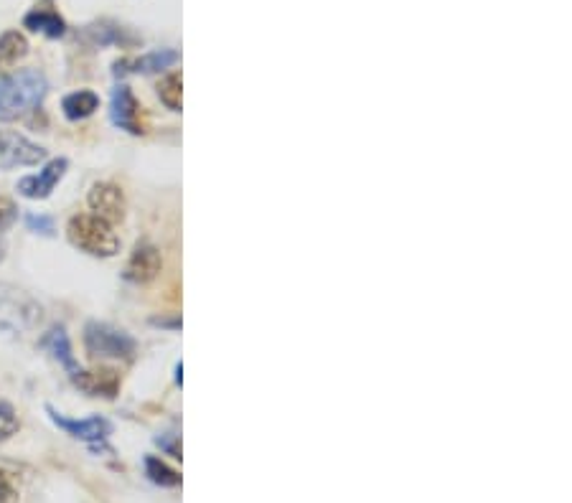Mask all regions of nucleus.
<instances>
[{
  "label": "nucleus",
  "instance_id": "nucleus-1",
  "mask_svg": "<svg viewBox=\"0 0 572 503\" xmlns=\"http://www.w3.org/2000/svg\"><path fill=\"white\" fill-rule=\"evenodd\" d=\"M46 77L39 69H18L0 77V122L21 120L34 112L46 97Z\"/></svg>",
  "mask_w": 572,
  "mask_h": 503
},
{
  "label": "nucleus",
  "instance_id": "nucleus-2",
  "mask_svg": "<svg viewBox=\"0 0 572 503\" xmlns=\"http://www.w3.org/2000/svg\"><path fill=\"white\" fill-rule=\"evenodd\" d=\"M69 242L92 257H115L120 249V239L112 232V224L95 214H77L69 219Z\"/></svg>",
  "mask_w": 572,
  "mask_h": 503
},
{
  "label": "nucleus",
  "instance_id": "nucleus-3",
  "mask_svg": "<svg viewBox=\"0 0 572 503\" xmlns=\"http://www.w3.org/2000/svg\"><path fill=\"white\" fill-rule=\"evenodd\" d=\"M84 346L92 356H102V359H133L135 341L125 331L107 326V323H87L84 326Z\"/></svg>",
  "mask_w": 572,
  "mask_h": 503
},
{
  "label": "nucleus",
  "instance_id": "nucleus-4",
  "mask_svg": "<svg viewBox=\"0 0 572 503\" xmlns=\"http://www.w3.org/2000/svg\"><path fill=\"white\" fill-rule=\"evenodd\" d=\"M46 158V150L41 145L31 143L18 133H0V168L36 166Z\"/></svg>",
  "mask_w": 572,
  "mask_h": 503
},
{
  "label": "nucleus",
  "instance_id": "nucleus-5",
  "mask_svg": "<svg viewBox=\"0 0 572 503\" xmlns=\"http://www.w3.org/2000/svg\"><path fill=\"white\" fill-rule=\"evenodd\" d=\"M46 412H49L51 422H54L56 427H62L67 435L77 437V440H84V443H89L92 448H97V445H102L107 440V437L112 435V425L105 420V417H89V420H69V417H64L62 412H56L54 407H46Z\"/></svg>",
  "mask_w": 572,
  "mask_h": 503
},
{
  "label": "nucleus",
  "instance_id": "nucleus-6",
  "mask_svg": "<svg viewBox=\"0 0 572 503\" xmlns=\"http://www.w3.org/2000/svg\"><path fill=\"white\" fill-rule=\"evenodd\" d=\"M87 204H89V209L95 211V216L105 219L107 224L123 222L125 194H123V188L115 186V183H107V181L95 183V186L89 188Z\"/></svg>",
  "mask_w": 572,
  "mask_h": 503
},
{
  "label": "nucleus",
  "instance_id": "nucleus-7",
  "mask_svg": "<svg viewBox=\"0 0 572 503\" xmlns=\"http://www.w3.org/2000/svg\"><path fill=\"white\" fill-rule=\"evenodd\" d=\"M110 117L117 128L125 130L130 135H143V122H140V105L135 100V94L130 92L128 84H120L112 92V105H110Z\"/></svg>",
  "mask_w": 572,
  "mask_h": 503
},
{
  "label": "nucleus",
  "instance_id": "nucleus-8",
  "mask_svg": "<svg viewBox=\"0 0 572 503\" xmlns=\"http://www.w3.org/2000/svg\"><path fill=\"white\" fill-rule=\"evenodd\" d=\"M67 168L69 163L64 161V158H56V161H51L49 166L36 173V176L21 178V181H18V191H21V196H26V199H49L56 183L62 181L64 173H67Z\"/></svg>",
  "mask_w": 572,
  "mask_h": 503
},
{
  "label": "nucleus",
  "instance_id": "nucleus-9",
  "mask_svg": "<svg viewBox=\"0 0 572 503\" xmlns=\"http://www.w3.org/2000/svg\"><path fill=\"white\" fill-rule=\"evenodd\" d=\"M74 387L82 389L89 397H105V399H115L117 392H120V376H117L115 369H89L72 376Z\"/></svg>",
  "mask_w": 572,
  "mask_h": 503
},
{
  "label": "nucleus",
  "instance_id": "nucleus-10",
  "mask_svg": "<svg viewBox=\"0 0 572 503\" xmlns=\"http://www.w3.org/2000/svg\"><path fill=\"white\" fill-rule=\"evenodd\" d=\"M161 267V252H158L156 247H150V244H138L133 255H130L128 265H125V277H128L130 282L145 285V282H150L161 272Z\"/></svg>",
  "mask_w": 572,
  "mask_h": 503
},
{
  "label": "nucleus",
  "instance_id": "nucleus-11",
  "mask_svg": "<svg viewBox=\"0 0 572 503\" xmlns=\"http://www.w3.org/2000/svg\"><path fill=\"white\" fill-rule=\"evenodd\" d=\"M178 61V51L173 49H161V51H150V54L140 56V59H123L115 64L117 74H128V72H143V74H153V72H163V69L173 67Z\"/></svg>",
  "mask_w": 572,
  "mask_h": 503
},
{
  "label": "nucleus",
  "instance_id": "nucleus-12",
  "mask_svg": "<svg viewBox=\"0 0 572 503\" xmlns=\"http://www.w3.org/2000/svg\"><path fill=\"white\" fill-rule=\"evenodd\" d=\"M23 26L31 28V31H36V34L49 36V39H62V36L67 34V23H64V18L59 16L56 11H51V8L36 6L34 11L26 13V18H23Z\"/></svg>",
  "mask_w": 572,
  "mask_h": 503
},
{
  "label": "nucleus",
  "instance_id": "nucleus-13",
  "mask_svg": "<svg viewBox=\"0 0 572 503\" xmlns=\"http://www.w3.org/2000/svg\"><path fill=\"white\" fill-rule=\"evenodd\" d=\"M41 346H44L46 351H49L51 356H54L59 364L64 366V369L69 371V376H74L79 371L77 366V359H74L72 354V343H69V336L67 331H64L62 326H54L49 333H46L44 338H41Z\"/></svg>",
  "mask_w": 572,
  "mask_h": 503
},
{
  "label": "nucleus",
  "instance_id": "nucleus-14",
  "mask_svg": "<svg viewBox=\"0 0 572 503\" xmlns=\"http://www.w3.org/2000/svg\"><path fill=\"white\" fill-rule=\"evenodd\" d=\"M97 107H100V97H97L95 92H89V89H79V92L67 94V97L62 100L64 115H67V120H72V122L95 115Z\"/></svg>",
  "mask_w": 572,
  "mask_h": 503
},
{
  "label": "nucleus",
  "instance_id": "nucleus-15",
  "mask_svg": "<svg viewBox=\"0 0 572 503\" xmlns=\"http://www.w3.org/2000/svg\"><path fill=\"white\" fill-rule=\"evenodd\" d=\"M28 54V41L26 36L18 31H6L0 36V69L16 67L18 61Z\"/></svg>",
  "mask_w": 572,
  "mask_h": 503
},
{
  "label": "nucleus",
  "instance_id": "nucleus-16",
  "mask_svg": "<svg viewBox=\"0 0 572 503\" xmlns=\"http://www.w3.org/2000/svg\"><path fill=\"white\" fill-rule=\"evenodd\" d=\"M145 473H148V478L156 483V486H163V488L181 486V476H178L176 470L168 468L161 458H153V455L145 458Z\"/></svg>",
  "mask_w": 572,
  "mask_h": 503
},
{
  "label": "nucleus",
  "instance_id": "nucleus-17",
  "mask_svg": "<svg viewBox=\"0 0 572 503\" xmlns=\"http://www.w3.org/2000/svg\"><path fill=\"white\" fill-rule=\"evenodd\" d=\"M158 97H161V102L168 110H181V74L173 72L168 77H163L161 84H158Z\"/></svg>",
  "mask_w": 572,
  "mask_h": 503
},
{
  "label": "nucleus",
  "instance_id": "nucleus-18",
  "mask_svg": "<svg viewBox=\"0 0 572 503\" xmlns=\"http://www.w3.org/2000/svg\"><path fill=\"white\" fill-rule=\"evenodd\" d=\"M18 427H21V422H18V417H16V412H13L11 404L0 402V443L11 440V437L18 432Z\"/></svg>",
  "mask_w": 572,
  "mask_h": 503
},
{
  "label": "nucleus",
  "instance_id": "nucleus-19",
  "mask_svg": "<svg viewBox=\"0 0 572 503\" xmlns=\"http://www.w3.org/2000/svg\"><path fill=\"white\" fill-rule=\"evenodd\" d=\"M0 503H18V488L8 473H0Z\"/></svg>",
  "mask_w": 572,
  "mask_h": 503
},
{
  "label": "nucleus",
  "instance_id": "nucleus-20",
  "mask_svg": "<svg viewBox=\"0 0 572 503\" xmlns=\"http://www.w3.org/2000/svg\"><path fill=\"white\" fill-rule=\"evenodd\" d=\"M26 227L31 232H41V234H54V222L49 216H36V214H26Z\"/></svg>",
  "mask_w": 572,
  "mask_h": 503
},
{
  "label": "nucleus",
  "instance_id": "nucleus-21",
  "mask_svg": "<svg viewBox=\"0 0 572 503\" xmlns=\"http://www.w3.org/2000/svg\"><path fill=\"white\" fill-rule=\"evenodd\" d=\"M16 214H18L16 204H13V201L8 199V196L0 194V229L11 227L13 219H16Z\"/></svg>",
  "mask_w": 572,
  "mask_h": 503
},
{
  "label": "nucleus",
  "instance_id": "nucleus-22",
  "mask_svg": "<svg viewBox=\"0 0 572 503\" xmlns=\"http://www.w3.org/2000/svg\"><path fill=\"white\" fill-rule=\"evenodd\" d=\"M156 443L161 445V448H166L168 453L173 455V458H181V448H178V445H176V437H173V440H166V437H158Z\"/></svg>",
  "mask_w": 572,
  "mask_h": 503
}]
</instances>
